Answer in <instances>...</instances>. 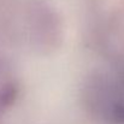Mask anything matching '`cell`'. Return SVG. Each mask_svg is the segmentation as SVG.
<instances>
[{
  "instance_id": "obj_1",
  "label": "cell",
  "mask_w": 124,
  "mask_h": 124,
  "mask_svg": "<svg viewBox=\"0 0 124 124\" xmlns=\"http://www.w3.org/2000/svg\"><path fill=\"white\" fill-rule=\"evenodd\" d=\"M88 111L107 124H124V74L98 71L90 75L84 89Z\"/></svg>"
}]
</instances>
